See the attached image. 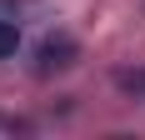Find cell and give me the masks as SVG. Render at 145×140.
<instances>
[{
	"label": "cell",
	"mask_w": 145,
	"mask_h": 140,
	"mask_svg": "<svg viewBox=\"0 0 145 140\" xmlns=\"http://www.w3.org/2000/svg\"><path fill=\"white\" fill-rule=\"evenodd\" d=\"M75 55H80V45L70 35H45L40 50H35V75H55V70H70Z\"/></svg>",
	"instance_id": "obj_1"
},
{
	"label": "cell",
	"mask_w": 145,
	"mask_h": 140,
	"mask_svg": "<svg viewBox=\"0 0 145 140\" xmlns=\"http://www.w3.org/2000/svg\"><path fill=\"white\" fill-rule=\"evenodd\" d=\"M110 80H115V90H120V95H135V100H145V70L120 65L115 75H110Z\"/></svg>",
	"instance_id": "obj_2"
},
{
	"label": "cell",
	"mask_w": 145,
	"mask_h": 140,
	"mask_svg": "<svg viewBox=\"0 0 145 140\" xmlns=\"http://www.w3.org/2000/svg\"><path fill=\"white\" fill-rule=\"evenodd\" d=\"M20 50V25L15 20H0V60H10Z\"/></svg>",
	"instance_id": "obj_3"
},
{
	"label": "cell",
	"mask_w": 145,
	"mask_h": 140,
	"mask_svg": "<svg viewBox=\"0 0 145 140\" xmlns=\"http://www.w3.org/2000/svg\"><path fill=\"white\" fill-rule=\"evenodd\" d=\"M0 125H5V120H0Z\"/></svg>",
	"instance_id": "obj_4"
}]
</instances>
